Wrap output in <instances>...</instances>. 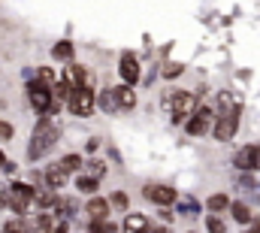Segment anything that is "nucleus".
I'll return each mask as SVG.
<instances>
[{"mask_svg": "<svg viewBox=\"0 0 260 233\" xmlns=\"http://www.w3.org/2000/svg\"><path fill=\"white\" fill-rule=\"evenodd\" d=\"M239 115L242 112H218L215 118V127H212V139L215 142H230L239 130Z\"/></svg>", "mask_w": 260, "mask_h": 233, "instance_id": "obj_8", "label": "nucleus"}, {"mask_svg": "<svg viewBox=\"0 0 260 233\" xmlns=\"http://www.w3.org/2000/svg\"><path fill=\"white\" fill-rule=\"evenodd\" d=\"M203 206H206V212H218V215H221V212H230L233 200H230L227 194H221V191H218V194H209Z\"/></svg>", "mask_w": 260, "mask_h": 233, "instance_id": "obj_21", "label": "nucleus"}, {"mask_svg": "<svg viewBox=\"0 0 260 233\" xmlns=\"http://www.w3.org/2000/svg\"><path fill=\"white\" fill-rule=\"evenodd\" d=\"M215 118H218V109H215V106H209V103H200V106H197V112L188 118V121H185V133H188V136H194V139L206 136V133H212V127H215Z\"/></svg>", "mask_w": 260, "mask_h": 233, "instance_id": "obj_5", "label": "nucleus"}, {"mask_svg": "<svg viewBox=\"0 0 260 233\" xmlns=\"http://www.w3.org/2000/svg\"><path fill=\"white\" fill-rule=\"evenodd\" d=\"M197 106H200L197 94H191V91H179L176 100H173V106H170V121H173V124H185V121L197 112Z\"/></svg>", "mask_w": 260, "mask_h": 233, "instance_id": "obj_6", "label": "nucleus"}, {"mask_svg": "<svg viewBox=\"0 0 260 233\" xmlns=\"http://www.w3.org/2000/svg\"><path fill=\"white\" fill-rule=\"evenodd\" d=\"M97 109L100 112H106V115H118L121 112V103H118V88H103L100 94H97Z\"/></svg>", "mask_w": 260, "mask_h": 233, "instance_id": "obj_13", "label": "nucleus"}, {"mask_svg": "<svg viewBox=\"0 0 260 233\" xmlns=\"http://www.w3.org/2000/svg\"><path fill=\"white\" fill-rule=\"evenodd\" d=\"M73 188H76V194H85V197H94L97 191H100V179H94L91 173H76L73 179Z\"/></svg>", "mask_w": 260, "mask_h": 233, "instance_id": "obj_15", "label": "nucleus"}, {"mask_svg": "<svg viewBox=\"0 0 260 233\" xmlns=\"http://www.w3.org/2000/svg\"><path fill=\"white\" fill-rule=\"evenodd\" d=\"M109 212H112V203H109V197H100V194H94V197H88V203H85V218L88 221H106L109 218Z\"/></svg>", "mask_w": 260, "mask_h": 233, "instance_id": "obj_10", "label": "nucleus"}, {"mask_svg": "<svg viewBox=\"0 0 260 233\" xmlns=\"http://www.w3.org/2000/svg\"><path fill=\"white\" fill-rule=\"evenodd\" d=\"M67 109H70V115H76V118H91L97 112V94H94V88L91 85L73 88V94L67 100Z\"/></svg>", "mask_w": 260, "mask_h": 233, "instance_id": "obj_4", "label": "nucleus"}, {"mask_svg": "<svg viewBox=\"0 0 260 233\" xmlns=\"http://www.w3.org/2000/svg\"><path fill=\"white\" fill-rule=\"evenodd\" d=\"M12 136H15V124L0 118V142H12Z\"/></svg>", "mask_w": 260, "mask_h": 233, "instance_id": "obj_31", "label": "nucleus"}, {"mask_svg": "<svg viewBox=\"0 0 260 233\" xmlns=\"http://www.w3.org/2000/svg\"><path fill=\"white\" fill-rule=\"evenodd\" d=\"M245 233H260V221H257V218H254V224H248V230H245Z\"/></svg>", "mask_w": 260, "mask_h": 233, "instance_id": "obj_36", "label": "nucleus"}, {"mask_svg": "<svg viewBox=\"0 0 260 233\" xmlns=\"http://www.w3.org/2000/svg\"><path fill=\"white\" fill-rule=\"evenodd\" d=\"M61 79H67L70 85H76V88H79V85H85V79H88V70L70 61V64H64V76H61Z\"/></svg>", "mask_w": 260, "mask_h": 233, "instance_id": "obj_23", "label": "nucleus"}, {"mask_svg": "<svg viewBox=\"0 0 260 233\" xmlns=\"http://www.w3.org/2000/svg\"><path fill=\"white\" fill-rule=\"evenodd\" d=\"M257 188H260V179H257Z\"/></svg>", "mask_w": 260, "mask_h": 233, "instance_id": "obj_40", "label": "nucleus"}, {"mask_svg": "<svg viewBox=\"0 0 260 233\" xmlns=\"http://www.w3.org/2000/svg\"><path fill=\"white\" fill-rule=\"evenodd\" d=\"M37 79H43V82H49L52 88H55V85L61 82V76H58V73H55L52 67H37Z\"/></svg>", "mask_w": 260, "mask_h": 233, "instance_id": "obj_30", "label": "nucleus"}, {"mask_svg": "<svg viewBox=\"0 0 260 233\" xmlns=\"http://www.w3.org/2000/svg\"><path fill=\"white\" fill-rule=\"evenodd\" d=\"M257 161H260V145L257 142H248V145L236 149V155H233V167H236V170H257Z\"/></svg>", "mask_w": 260, "mask_h": 233, "instance_id": "obj_11", "label": "nucleus"}, {"mask_svg": "<svg viewBox=\"0 0 260 233\" xmlns=\"http://www.w3.org/2000/svg\"><path fill=\"white\" fill-rule=\"evenodd\" d=\"M230 218H233L236 224L248 227V224H254V209H251L245 200H233V206H230Z\"/></svg>", "mask_w": 260, "mask_h": 233, "instance_id": "obj_17", "label": "nucleus"}, {"mask_svg": "<svg viewBox=\"0 0 260 233\" xmlns=\"http://www.w3.org/2000/svg\"><path fill=\"white\" fill-rule=\"evenodd\" d=\"M118 76H121V82H127V85H139V79H142V64H139V58H136L133 52H121V55H118Z\"/></svg>", "mask_w": 260, "mask_h": 233, "instance_id": "obj_9", "label": "nucleus"}, {"mask_svg": "<svg viewBox=\"0 0 260 233\" xmlns=\"http://www.w3.org/2000/svg\"><path fill=\"white\" fill-rule=\"evenodd\" d=\"M106 155H109V161H112V164H118V167L124 164V161H121V152H118L115 145H106Z\"/></svg>", "mask_w": 260, "mask_h": 233, "instance_id": "obj_32", "label": "nucleus"}, {"mask_svg": "<svg viewBox=\"0 0 260 233\" xmlns=\"http://www.w3.org/2000/svg\"><path fill=\"white\" fill-rule=\"evenodd\" d=\"M97 149H100V136H91V139H88V145H85V152H88V155H94Z\"/></svg>", "mask_w": 260, "mask_h": 233, "instance_id": "obj_33", "label": "nucleus"}, {"mask_svg": "<svg viewBox=\"0 0 260 233\" xmlns=\"http://www.w3.org/2000/svg\"><path fill=\"white\" fill-rule=\"evenodd\" d=\"M109 203H112V212H130V197L124 194V191H112L109 194Z\"/></svg>", "mask_w": 260, "mask_h": 233, "instance_id": "obj_28", "label": "nucleus"}, {"mask_svg": "<svg viewBox=\"0 0 260 233\" xmlns=\"http://www.w3.org/2000/svg\"><path fill=\"white\" fill-rule=\"evenodd\" d=\"M142 197H145L148 203H154V206H176L179 191H176L173 185H164V182H148V185L142 188Z\"/></svg>", "mask_w": 260, "mask_h": 233, "instance_id": "obj_7", "label": "nucleus"}, {"mask_svg": "<svg viewBox=\"0 0 260 233\" xmlns=\"http://www.w3.org/2000/svg\"><path fill=\"white\" fill-rule=\"evenodd\" d=\"M185 233H200V230H185Z\"/></svg>", "mask_w": 260, "mask_h": 233, "instance_id": "obj_38", "label": "nucleus"}, {"mask_svg": "<svg viewBox=\"0 0 260 233\" xmlns=\"http://www.w3.org/2000/svg\"><path fill=\"white\" fill-rule=\"evenodd\" d=\"M3 233H30L34 230V215H15L12 212V218L0 227Z\"/></svg>", "mask_w": 260, "mask_h": 233, "instance_id": "obj_18", "label": "nucleus"}, {"mask_svg": "<svg viewBox=\"0 0 260 233\" xmlns=\"http://www.w3.org/2000/svg\"><path fill=\"white\" fill-rule=\"evenodd\" d=\"M52 58L58 61V64H70V61L76 58V46H73V40H58V43L52 46Z\"/></svg>", "mask_w": 260, "mask_h": 233, "instance_id": "obj_22", "label": "nucleus"}, {"mask_svg": "<svg viewBox=\"0 0 260 233\" xmlns=\"http://www.w3.org/2000/svg\"><path fill=\"white\" fill-rule=\"evenodd\" d=\"M6 197H9V209L15 215H34V203H37V185L12 179L6 182Z\"/></svg>", "mask_w": 260, "mask_h": 233, "instance_id": "obj_3", "label": "nucleus"}, {"mask_svg": "<svg viewBox=\"0 0 260 233\" xmlns=\"http://www.w3.org/2000/svg\"><path fill=\"white\" fill-rule=\"evenodd\" d=\"M203 227H206V233H227V221H224L218 212H206Z\"/></svg>", "mask_w": 260, "mask_h": 233, "instance_id": "obj_27", "label": "nucleus"}, {"mask_svg": "<svg viewBox=\"0 0 260 233\" xmlns=\"http://www.w3.org/2000/svg\"><path fill=\"white\" fill-rule=\"evenodd\" d=\"M121 230L124 233H148L151 230V218L142 212H124L121 218Z\"/></svg>", "mask_w": 260, "mask_h": 233, "instance_id": "obj_14", "label": "nucleus"}, {"mask_svg": "<svg viewBox=\"0 0 260 233\" xmlns=\"http://www.w3.org/2000/svg\"><path fill=\"white\" fill-rule=\"evenodd\" d=\"M85 173H91L94 179H100V182H103V179H106V173H109V164H106L103 158L88 155V158H85Z\"/></svg>", "mask_w": 260, "mask_h": 233, "instance_id": "obj_24", "label": "nucleus"}, {"mask_svg": "<svg viewBox=\"0 0 260 233\" xmlns=\"http://www.w3.org/2000/svg\"><path fill=\"white\" fill-rule=\"evenodd\" d=\"M6 164H9V158H6V155H3V152H0V170H3V167H6Z\"/></svg>", "mask_w": 260, "mask_h": 233, "instance_id": "obj_37", "label": "nucleus"}, {"mask_svg": "<svg viewBox=\"0 0 260 233\" xmlns=\"http://www.w3.org/2000/svg\"><path fill=\"white\" fill-rule=\"evenodd\" d=\"M257 170H260V161H257Z\"/></svg>", "mask_w": 260, "mask_h": 233, "instance_id": "obj_39", "label": "nucleus"}, {"mask_svg": "<svg viewBox=\"0 0 260 233\" xmlns=\"http://www.w3.org/2000/svg\"><path fill=\"white\" fill-rule=\"evenodd\" d=\"M148 233H173V230H170L167 224H151V230H148Z\"/></svg>", "mask_w": 260, "mask_h": 233, "instance_id": "obj_34", "label": "nucleus"}, {"mask_svg": "<svg viewBox=\"0 0 260 233\" xmlns=\"http://www.w3.org/2000/svg\"><path fill=\"white\" fill-rule=\"evenodd\" d=\"M160 70V79L164 82H176L182 73H185V64H179V61H164V67H157Z\"/></svg>", "mask_w": 260, "mask_h": 233, "instance_id": "obj_26", "label": "nucleus"}, {"mask_svg": "<svg viewBox=\"0 0 260 233\" xmlns=\"http://www.w3.org/2000/svg\"><path fill=\"white\" fill-rule=\"evenodd\" d=\"M70 176L73 173H67L61 164H49V167H46V179H49V185H52L55 191H61V188L70 185Z\"/></svg>", "mask_w": 260, "mask_h": 233, "instance_id": "obj_19", "label": "nucleus"}, {"mask_svg": "<svg viewBox=\"0 0 260 233\" xmlns=\"http://www.w3.org/2000/svg\"><path fill=\"white\" fill-rule=\"evenodd\" d=\"M61 133H64V124L58 121L55 115H40V121L34 124L30 130V139H27V149H24V158L30 164L43 161L58 142H61Z\"/></svg>", "mask_w": 260, "mask_h": 233, "instance_id": "obj_1", "label": "nucleus"}, {"mask_svg": "<svg viewBox=\"0 0 260 233\" xmlns=\"http://www.w3.org/2000/svg\"><path fill=\"white\" fill-rule=\"evenodd\" d=\"M73 88H76V85H70L67 79H61V82L55 85V100H58V103H67L70 94H73Z\"/></svg>", "mask_w": 260, "mask_h": 233, "instance_id": "obj_29", "label": "nucleus"}, {"mask_svg": "<svg viewBox=\"0 0 260 233\" xmlns=\"http://www.w3.org/2000/svg\"><path fill=\"white\" fill-rule=\"evenodd\" d=\"M242 106H245V97L239 91H233V88L215 94V109L218 112H242Z\"/></svg>", "mask_w": 260, "mask_h": 233, "instance_id": "obj_12", "label": "nucleus"}, {"mask_svg": "<svg viewBox=\"0 0 260 233\" xmlns=\"http://www.w3.org/2000/svg\"><path fill=\"white\" fill-rule=\"evenodd\" d=\"M176 206H179V209H176V215H182V218H197V215H203V209H206V206H200V203H197L194 197H182V194H179Z\"/></svg>", "mask_w": 260, "mask_h": 233, "instance_id": "obj_20", "label": "nucleus"}, {"mask_svg": "<svg viewBox=\"0 0 260 233\" xmlns=\"http://www.w3.org/2000/svg\"><path fill=\"white\" fill-rule=\"evenodd\" d=\"M3 173H9V176H15V173H18V167H15V164H12V161H9V164H6V167H3Z\"/></svg>", "mask_w": 260, "mask_h": 233, "instance_id": "obj_35", "label": "nucleus"}, {"mask_svg": "<svg viewBox=\"0 0 260 233\" xmlns=\"http://www.w3.org/2000/svg\"><path fill=\"white\" fill-rule=\"evenodd\" d=\"M58 164H61V167H64L67 173H82V170H85V158H82V155H79V152H67L64 158H61V161H58Z\"/></svg>", "mask_w": 260, "mask_h": 233, "instance_id": "obj_25", "label": "nucleus"}, {"mask_svg": "<svg viewBox=\"0 0 260 233\" xmlns=\"http://www.w3.org/2000/svg\"><path fill=\"white\" fill-rule=\"evenodd\" d=\"M118 88V103H121V112H133L136 106H139V94H136V85H127V82H121V85H115Z\"/></svg>", "mask_w": 260, "mask_h": 233, "instance_id": "obj_16", "label": "nucleus"}, {"mask_svg": "<svg viewBox=\"0 0 260 233\" xmlns=\"http://www.w3.org/2000/svg\"><path fill=\"white\" fill-rule=\"evenodd\" d=\"M24 94H27V103L37 115H55L61 109V103L55 100V88L43 79H27L24 85Z\"/></svg>", "mask_w": 260, "mask_h": 233, "instance_id": "obj_2", "label": "nucleus"}]
</instances>
